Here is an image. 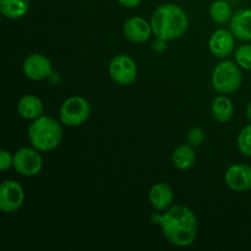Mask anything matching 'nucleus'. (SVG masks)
<instances>
[{"mask_svg": "<svg viewBox=\"0 0 251 251\" xmlns=\"http://www.w3.org/2000/svg\"><path fill=\"white\" fill-rule=\"evenodd\" d=\"M29 6V0H0V12L9 20H19L26 16Z\"/></svg>", "mask_w": 251, "mask_h": 251, "instance_id": "a211bd4d", "label": "nucleus"}, {"mask_svg": "<svg viewBox=\"0 0 251 251\" xmlns=\"http://www.w3.org/2000/svg\"><path fill=\"white\" fill-rule=\"evenodd\" d=\"M110 78L120 86L131 85L137 78V65L131 56L118 54L108 65Z\"/></svg>", "mask_w": 251, "mask_h": 251, "instance_id": "0eeeda50", "label": "nucleus"}, {"mask_svg": "<svg viewBox=\"0 0 251 251\" xmlns=\"http://www.w3.org/2000/svg\"><path fill=\"white\" fill-rule=\"evenodd\" d=\"M235 37L230 29L220 28L211 34L208 48L211 54L218 59H226L234 51Z\"/></svg>", "mask_w": 251, "mask_h": 251, "instance_id": "f8f14e48", "label": "nucleus"}, {"mask_svg": "<svg viewBox=\"0 0 251 251\" xmlns=\"http://www.w3.org/2000/svg\"><path fill=\"white\" fill-rule=\"evenodd\" d=\"M229 29L235 38L251 41V9H242L233 14L229 21Z\"/></svg>", "mask_w": 251, "mask_h": 251, "instance_id": "2eb2a0df", "label": "nucleus"}, {"mask_svg": "<svg viewBox=\"0 0 251 251\" xmlns=\"http://www.w3.org/2000/svg\"><path fill=\"white\" fill-rule=\"evenodd\" d=\"M195 147L190 146L189 144L179 145L172 154V162L174 167L179 171H188L195 164L196 162V153Z\"/></svg>", "mask_w": 251, "mask_h": 251, "instance_id": "f3484780", "label": "nucleus"}, {"mask_svg": "<svg viewBox=\"0 0 251 251\" xmlns=\"http://www.w3.org/2000/svg\"><path fill=\"white\" fill-rule=\"evenodd\" d=\"M235 63L244 70H251V44H243L235 49Z\"/></svg>", "mask_w": 251, "mask_h": 251, "instance_id": "412c9836", "label": "nucleus"}, {"mask_svg": "<svg viewBox=\"0 0 251 251\" xmlns=\"http://www.w3.org/2000/svg\"><path fill=\"white\" fill-rule=\"evenodd\" d=\"M91 115V104L85 97L71 96L66 98L59 109V119L65 126L76 127L85 124Z\"/></svg>", "mask_w": 251, "mask_h": 251, "instance_id": "39448f33", "label": "nucleus"}, {"mask_svg": "<svg viewBox=\"0 0 251 251\" xmlns=\"http://www.w3.org/2000/svg\"><path fill=\"white\" fill-rule=\"evenodd\" d=\"M149 200L154 210L163 212V211L168 210L171 206H173V189L167 183H156L150 189Z\"/></svg>", "mask_w": 251, "mask_h": 251, "instance_id": "ddd939ff", "label": "nucleus"}, {"mask_svg": "<svg viewBox=\"0 0 251 251\" xmlns=\"http://www.w3.org/2000/svg\"><path fill=\"white\" fill-rule=\"evenodd\" d=\"M123 33L127 41L136 44L146 43L153 34L151 22L141 16L129 17L124 22Z\"/></svg>", "mask_w": 251, "mask_h": 251, "instance_id": "9b49d317", "label": "nucleus"}, {"mask_svg": "<svg viewBox=\"0 0 251 251\" xmlns=\"http://www.w3.org/2000/svg\"><path fill=\"white\" fill-rule=\"evenodd\" d=\"M206 140V132L205 130L201 129V127L195 126V127H191L189 130L188 135H186V141L190 146L193 147H200L201 145L205 142Z\"/></svg>", "mask_w": 251, "mask_h": 251, "instance_id": "4be33fe9", "label": "nucleus"}, {"mask_svg": "<svg viewBox=\"0 0 251 251\" xmlns=\"http://www.w3.org/2000/svg\"><path fill=\"white\" fill-rule=\"evenodd\" d=\"M233 16L232 7L226 0H215L210 6V17L218 25H225L230 21Z\"/></svg>", "mask_w": 251, "mask_h": 251, "instance_id": "6ab92c4d", "label": "nucleus"}, {"mask_svg": "<svg viewBox=\"0 0 251 251\" xmlns=\"http://www.w3.org/2000/svg\"><path fill=\"white\" fill-rule=\"evenodd\" d=\"M211 114L218 123L226 124L230 122L234 115V104L232 100L227 95H220L213 98L211 104Z\"/></svg>", "mask_w": 251, "mask_h": 251, "instance_id": "dca6fc26", "label": "nucleus"}, {"mask_svg": "<svg viewBox=\"0 0 251 251\" xmlns=\"http://www.w3.org/2000/svg\"><path fill=\"white\" fill-rule=\"evenodd\" d=\"M240 66L230 60H222L215 66L211 76L213 90L220 95H230L242 87L243 74Z\"/></svg>", "mask_w": 251, "mask_h": 251, "instance_id": "20e7f679", "label": "nucleus"}, {"mask_svg": "<svg viewBox=\"0 0 251 251\" xmlns=\"http://www.w3.org/2000/svg\"><path fill=\"white\" fill-rule=\"evenodd\" d=\"M17 114L26 120H36L44 115V105L39 97L34 95H25L16 105Z\"/></svg>", "mask_w": 251, "mask_h": 251, "instance_id": "4468645a", "label": "nucleus"}, {"mask_svg": "<svg viewBox=\"0 0 251 251\" xmlns=\"http://www.w3.org/2000/svg\"><path fill=\"white\" fill-rule=\"evenodd\" d=\"M153 36L169 42L180 38L189 28V16L185 10L176 4H162L152 12L151 20Z\"/></svg>", "mask_w": 251, "mask_h": 251, "instance_id": "f03ea898", "label": "nucleus"}, {"mask_svg": "<svg viewBox=\"0 0 251 251\" xmlns=\"http://www.w3.org/2000/svg\"><path fill=\"white\" fill-rule=\"evenodd\" d=\"M245 114H247L248 120L251 123V102L247 105V110H245Z\"/></svg>", "mask_w": 251, "mask_h": 251, "instance_id": "393cba45", "label": "nucleus"}, {"mask_svg": "<svg viewBox=\"0 0 251 251\" xmlns=\"http://www.w3.org/2000/svg\"><path fill=\"white\" fill-rule=\"evenodd\" d=\"M151 221L161 227L163 237L174 247H190L198 238V217L185 205H173L163 213H154Z\"/></svg>", "mask_w": 251, "mask_h": 251, "instance_id": "f257e3e1", "label": "nucleus"}, {"mask_svg": "<svg viewBox=\"0 0 251 251\" xmlns=\"http://www.w3.org/2000/svg\"><path fill=\"white\" fill-rule=\"evenodd\" d=\"M237 146L244 156L251 157V123L240 130L237 137Z\"/></svg>", "mask_w": 251, "mask_h": 251, "instance_id": "aec40b11", "label": "nucleus"}, {"mask_svg": "<svg viewBox=\"0 0 251 251\" xmlns=\"http://www.w3.org/2000/svg\"><path fill=\"white\" fill-rule=\"evenodd\" d=\"M14 169L22 176L32 178L41 173L43 157L34 147H22L14 153Z\"/></svg>", "mask_w": 251, "mask_h": 251, "instance_id": "423d86ee", "label": "nucleus"}, {"mask_svg": "<svg viewBox=\"0 0 251 251\" xmlns=\"http://www.w3.org/2000/svg\"><path fill=\"white\" fill-rule=\"evenodd\" d=\"M14 166V154L10 153L6 150L0 151V171L6 172Z\"/></svg>", "mask_w": 251, "mask_h": 251, "instance_id": "5701e85b", "label": "nucleus"}, {"mask_svg": "<svg viewBox=\"0 0 251 251\" xmlns=\"http://www.w3.org/2000/svg\"><path fill=\"white\" fill-rule=\"evenodd\" d=\"M225 183L235 193L251 190V166L237 163L228 167L225 173Z\"/></svg>", "mask_w": 251, "mask_h": 251, "instance_id": "9d476101", "label": "nucleus"}, {"mask_svg": "<svg viewBox=\"0 0 251 251\" xmlns=\"http://www.w3.org/2000/svg\"><path fill=\"white\" fill-rule=\"evenodd\" d=\"M25 202V190L16 180L7 179L0 185V210L4 213H15Z\"/></svg>", "mask_w": 251, "mask_h": 251, "instance_id": "6e6552de", "label": "nucleus"}, {"mask_svg": "<svg viewBox=\"0 0 251 251\" xmlns=\"http://www.w3.org/2000/svg\"><path fill=\"white\" fill-rule=\"evenodd\" d=\"M27 137L32 147L41 152H50L58 149L63 140V126L58 120L48 115H42L32 120Z\"/></svg>", "mask_w": 251, "mask_h": 251, "instance_id": "7ed1b4c3", "label": "nucleus"}, {"mask_svg": "<svg viewBox=\"0 0 251 251\" xmlns=\"http://www.w3.org/2000/svg\"><path fill=\"white\" fill-rule=\"evenodd\" d=\"M118 2L126 9H134L141 4V0H118Z\"/></svg>", "mask_w": 251, "mask_h": 251, "instance_id": "b1692460", "label": "nucleus"}, {"mask_svg": "<svg viewBox=\"0 0 251 251\" xmlns=\"http://www.w3.org/2000/svg\"><path fill=\"white\" fill-rule=\"evenodd\" d=\"M25 76L32 81H43L53 73V65L49 58L39 53H32L22 63Z\"/></svg>", "mask_w": 251, "mask_h": 251, "instance_id": "1a4fd4ad", "label": "nucleus"}]
</instances>
